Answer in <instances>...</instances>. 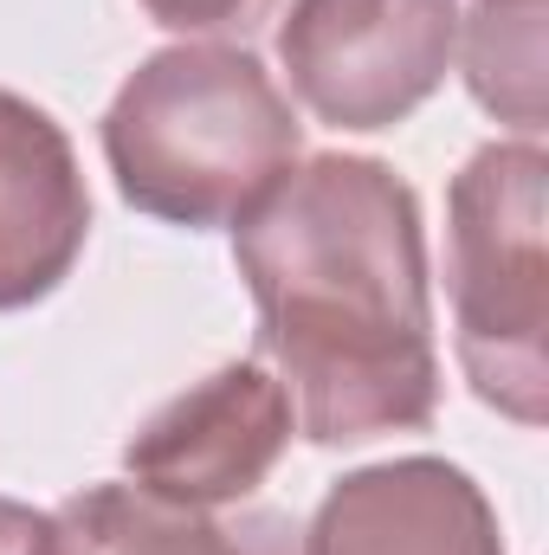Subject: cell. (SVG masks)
Segmentation results:
<instances>
[{"label":"cell","mask_w":549,"mask_h":555,"mask_svg":"<svg viewBox=\"0 0 549 555\" xmlns=\"http://www.w3.org/2000/svg\"><path fill=\"white\" fill-rule=\"evenodd\" d=\"M259 356L310 446L426 433L439 414L426 227L375 155H310L233 227Z\"/></svg>","instance_id":"6da1fadb"},{"label":"cell","mask_w":549,"mask_h":555,"mask_svg":"<svg viewBox=\"0 0 549 555\" xmlns=\"http://www.w3.org/2000/svg\"><path fill=\"white\" fill-rule=\"evenodd\" d=\"M297 111L278 78L220 39L149 52L104 111L117 194L162 227H240L297 168Z\"/></svg>","instance_id":"7a4b0ae2"},{"label":"cell","mask_w":549,"mask_h":555,"mask_svg":"<svg viewBox=\"0 0 549 555\" xmlns=\"http://www.w3.org/2000/svg\"><path fill=\"white\" fill-rule=\"evenodd\" d=\"M544 142H485L446 194L452 349L485 408L518 426L549 420V253Z\"/></svg>","instance_id":"3957f363"},{"label":"cell","mask_w":549,"mask_h":555,"mask_svg":"<svg viewBox=\"0 0 549 555\" xmlns=\"http://www.w3.org/2000/svg\"><path fill=\"white\" fill-rule=\"evenodd\" d=\"M459 0H291L278 65L291 98L330 130H395L446 85Z\"/></svg>","instance_id":"277c9868"},{"label":"cell","mask_w":549,"mask_h":555,"mask_svg":"<svg viewBox=\"0 0 549 555\" xmlns=\"http://www.w3.org/2000/svg\"><path fill=\"white\" fill-rule=\"evenodd\" d=\"M291 433L297 420L272 369L227 362L142 420L124 446V472L130 485L168 504L233 511L278 472V459L291 452Z\"/></svg>","instance_id":"5b68a950"},{"label":"cell","mask_w":549,"mask_h":555,"mask_svg":"<svg viewBox=\"0 0 549 555\" xmlns=\"http://www.w3.org/2000/svg\"><path fill=\"white\" fill-rule=\"evenodd\" d=\"M304 555H505V530L472 472L413 452L336 478L304 530Z\"/></svg>","instance_id":"8992f818"},{"label":"cell","mask_w":549,"mask_h":555,"mask_svg":"<svg viewBox=\"0 0 549 555\" xmlns=\"http://www.w3.org/2000/svg\"><path fill=\"white\" fill-rule=\"evenodd\" d=\"M91 240V194L72 137L26 104L20 91H0V317L52 297Z\"/></svg>","instance_id":"52a82bcc"},{"label":"cell","mask_w":549,"mask_h":555,"mask_svg":"<svg viewBox=\"0 0 549 555\" xmlns=\"http://www.w3.org/2000/svg\"><path fill=\"white\" fill-rule=\"evenodd\" d=\"M39 555H304V524L291 511L233 504L194 511L142 485H91L46 517Z\"/></svg>","instance_id":"ba28073f"},{"label":"cell","mask_w":549,"mask_h":555,"mask_svg":"<svg viewBox=\"0 0 549 555\" xmlns=\"http://www.w3.org/2000/svg\"><path fill=\"white\" fill-rule=\"evenodd\" d=\"M544 26L549 0H478L472 13H459V52H452L465 65V91L478 98V111H491L531 142L544 137Z\"/></svg>","instance_id":"9c48e42d"},{"label":"cell","mask_w":549,"mask_h":555,"mask_svg":"<svg viewBox=\"0 0 549 555\" xmlns=\"http://www.w3.org/2000/svg\"><path fill=\"white\" fill-rule=\"evenodd\" d=\"M278 0H142V13L168 33L207 39V33H253Z\"/></svg>","instance_id":"30bf717a"},{"label":"cell","mask_w":549,"mask_h":555,"mask_svg":"<svg viewBox=\"0 0 549 555\" xmlns=\"http://www.w3.org/2000/svg\"><path fill=\"white\" fill-rule=\"evenodd\" d=\"M39 543H46V517L0 498V555H39Z\"/></svg>","instance_id":"8fae6325"}]
</instances>
